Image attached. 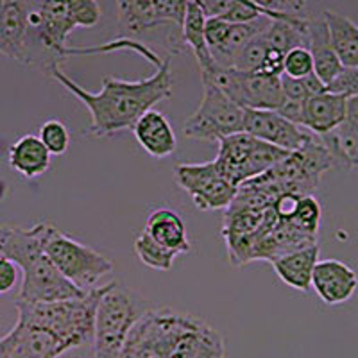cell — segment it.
I'll return each mask as SVG.
<instances>
[{
	"mask_svg": "<svg viewBox=\"0 0 358 358\" xmlns=\"http://www.w3.org/2000/svg\"><path fill=\"white\" fill-rule=\"evenodd\" d=\"M49 76L85 104L92 118L88 133L97 138L133 129L142 115L151 111L158 102L171 99L174 90L171 56L163 57L151 78L142 81H122L108 76L102 79L99 94H92L90 90L78 85L59 65H54L49 70Z\"/></svg>",
	"mask_w": 358,
	"mask_h": 358,
	"instance_id": "cell-1",
	"label": "cell"
},
{
	"mask_svg": "<svg viewBox=\"0 0 358 358\" xmlns=\"http://www.w3.org/2000/svg\"><path fill=\"white\" fill-rule=\"evenodd\" d=\"M222 335L190 313L152 308L136 319L120 358H224Z\"/></svg>",
	"mask_w": 358,
	"mask_h": 358,
	"instance_id": "cell-2",
	"label": "cell"
},
{
	"mask_svg": "<svg viewBox=\"0 0 358 358\" xmlns=\"http://www.w3.org/2000/svg\"><path fill=\"white\" fill-rule=\"evenodd\" d=\"M101 18L97 0H29L24 63L49 72L69 57L66 40L73 29L95 27Z\"/></svg>",
	"mask_w": 358,
	"mask_h": 358,
	"instance_id": "cell-3",
	"label": "cell"
},
{
	"mask_svg": "<svg viewBox=\"0 0 358 358\" xmlns=\"http://www.w3.org/2000/svg\"><path fill=\"white\" fill-rule=\"evenodd\" d=\"M2 257L22 268V287L17 301L50 303L83 297L88 292L70 283L43 249V222L33 228H11Z\"/></svg>",
	"mask_w": 358,
	"mask_h": 358,
	"instance_id": "cell-4",
	"label": "cell"
},
{
	"mask_svg": "<svg viewBox=\"0 0 358 358\" xmlns=\"http://www.w3.org/2000/svg\"><path fill=\"white\" fill-rule=\"evenodd\" d=\"M106 290L108 283L73 299L50 303L17 301L18 321L50 331L65 342L69 350L94 344L97 306Z\"/></svg>",
	"mask_w": 358,
	"mask_h": 358,
	"instance_id": "cell-5",
	"label": "cell"
},
{
	"mask_svg": "<svg viewBox=\"0 0 358 358\" xmlns=\"http://www.w3.org/2000/svg\"><path fill=\"white\" fill-rule=\"evenodd\" d=\"M43 249L57 271L85 292L97 289L99 281L113 273L110 258L47 222H43Z\"/></svg>",
	"mask_w": 358,
	"mask_h": 358,
	"instance_id": "cell-6",
	"label": "cell"
},
{
	"mask_svg": "<svg viewBox=\"0 0 358 358\" xmlns=\"http://www.w3.org/2000/svg\"><path fill=\"white\" fill-rule=\"evenodd\" d=\"M142 313L133 294L110 281L95 315L94 358H120L127 335Z\"/></svg>",
	"mask_w": 358,
	"mask_h": 358,
	"instance_id": "cell-7",
	"label": "cell"
},
{
	"mask_svg": "<svg viewBox=\"0 0 358 358\" xmlns=\"http://www.w3.org/2000/svg\"><path fill=\"white\" fill-rule=\"evenodd\" d=\"M203 81V99L190 117L185 120L183 133L187 138L201 142H220L226 136L244 131L245 110L231 101L210 78Z\"/></svg>",
	"mask_w": 358,
	"mask_h": 358,
	"instance_id": "cell-8",
	"label": "cell"
},
{
	"mask_svg": "<svg viewBox=\"0 0 358 358\" xmlns=\"http://www.w3.org/2000/svg\"><path fill=\"white\" fill-rule=\"evenodd\" d=\"M201 78L213 79L224 94L244 110L278 111L285 102L281 76L248 73L219 66L215 73H201Z\"/></svg>",
	"mask_w": 358,
	"mask_h": 358,
	"instance_id": "cell-9",
	"label": "cell"
},
{
	"mask_svg": "<svg viewBox=\"0 0 358 358\" xmlns=\"http://www.w3.org/2000/svg\"><path fill=\"white\" fill-rule=\"evenodd\" d=\"M174 178L203 212L229 208L238 194V188L219 174L213 162L181 163L174 169Z\"/></svg>",
	"mask_w": 358,
	"mask_h": 358,
	"instance_id": "cell-10",
	"label": "cell"
},
{
	"mask_svg": "<svg viewBox=\"0 0 358 358\" xmlns=\"http://www.w3.org/2000/svg\"><path fill=\"white\" fill-rule=\"evenodd\" d=\"M271 18H258L249 24H231L220 18H206V43L213 62L220 69H233L235 59L249 40L264 33Z\"/></svg>",
	"mask_w": 358,
	"mask_h": 358,
	"instance_id": "cell-11",
	"label": "cell"
},
{
	"mask_svg": "<svg viewBox=\"0 0 358 358\" xmlns=\"http://www.w3.org/2000/svg\"><path fill=\"white\" fill-rule=\"evenodd\" d=\"M244 131L262 142H267L289 152L299 151L313 138V133H310L303 126L290 122L289 118L278 111L245 110Z\"/></svg>",
	"mask_w": 358,
	"mask_h": 358,
	"instance_id": "cell-12",
	"label": "cell"
},
{
	"mask_svg": "<svg viewBox=\"0 0 358 358\" xmlns=\"http://www.w3.org/2000/svg\"><path fill=\"white\" fill-rule=\"evenodd\" d=\"M358 276L350 265L338 260H319L312 276V289L326 305L350 301L357 292Z\"/></svg>",
	"mask_w": 358,
	"mask_h": 358,
	"instance_id": "cell-13",
	"label": "cell"
},
{
	"mask_svg": "<svg viewBox=\"0 0 358 358\" xmlns=\"http://www.w3.org/2000/svg\"><path fill=\"white\" fill-rule=\"evenodd\" d=\"M29 0H6L0 13V54L15 62H25L29 33Z\"/></svg>",
	"mask_w": 358,
	"mask_h": 358,
	"instance_id": "cell-14",
	"label": "cell"
},
{
	"mask_svg": "<svg viewBox=\"0 0 358 358\" xmlns=\"http://www.w3.org/2000/svg\"><path fill=\"white\" fill-rule=\"evenodd\" d=\"M133 134L143 151L152 158H169L178 149V138L169 118L151 110L138 118L133 126Z\"/></svg>",
	"mask_w": 358,
	"mask_h": 358,
	"instance_id": "cell-15",
	"label": "cell"
},
{
	"mask_svg": "<svg viewBox=\"0 0 358 358\" xmlns=\"http://www.w3.org/2000/svg\"><path fill=\"white\" fill-rule=\"evenodd\" d=\"M348 99L342 95L322 92L308 99L303 110V127L310 133L322 136L337 129L346 120Z\"/></svg>",
	"mask_w": 358,
	"mask_h": 358,
	"instance_id": "cell-16",
	"label": "cell"
},
{
	"mask_svg": "<svg viewBox=\"0 0 358 358\" xmlns=\"http://www.w3.org/2000/svg\"><path fill=\"white\" fill-rule=\"evenodd\" d=\"M319 262V244L306 245V248L296 249L287 255L274 258L273 264L274 273L278 274L283 283L299 292H308L312 287L313 268Z\"/></svg>",
	"mask_w": 358,
	"mask_h": 358,
	"instance_id": "cell-17",
	"label": "cell"
},
{
	"mask_svg": "<svg viewBox=\"0 0 358 358\" xmlns=\"http://www.w3.org/2000/svg\"><path fill=\"white\" fill-rule=\"evenodd\" d=\"M308 50L313 57L315 76L328 86L344 66L331 45L328 24L322 15L308 18Z\"/></svg>",
	"mask_w": 358,
	"mask_h": 358,
	"instance_id": "cell-18",
	"label": "cell"
},
{
	"mask_svg": "<svg viewBox=\"0 0 358 358\" xmlns=\"http://www.w3.org/2000/svg\"><path fill=\"white\" fill-rule=\"evenodd\" d=\"M13 353L25 358H57L69 351L65 342L59 341L54 334L17 321L13 326Z\"/></svg>",
	"mask_w": 358,
	"mask_h": 358,
	"instance_id": "cell-19",
	"label": "cell"
},
{
	"mask_svg": "<svg viewBox=\"0 0 358 358\" xmlns=\"http://www.w3.org/2000/svg\"><path fill=\"white\" fill-rule=\"evenodd\" d=\"M50 152L40 136L25 134L9 147V167L25 179H36L50 169Z\"/></svg>",
	"mask_w": 358,
	"mask_h": 358,
	"instance_id": "cell-20",
	"label": "cell"
},
{
	"mask_svg": "<svg viewBox=\"0 0 358 358\" xmlns=\"http://www.w3.org/2000/svg\"><path fill=\"white\" fill-rule=\"evenodd\" d=\"M143 229L167 249H172L179 255L190 252L192 248L187 236V226H185L181 215L176 213L174 210H169V208L155 210L147 219Z\"/></svg>",
	"mask_w": 358,
	"mask_h": 358,
	"instance_id": "cell-21",
	"label": "cell"
},
{
	"mask_svg": "<svg viewBox=\"0 0 358 358\" xmlns=\"http://www.w3.org/2000/svg\"><path fill=\"white\" fill-rule=\"evenodd\" d=\"M322 17L328 24L331 45L342 66L358 69V25L351 18L331 9H326Z\"/></svg>",
	"mask_w": 358,
	"mask_h": 358,
	"instance_id": "cell-22",
	"label": "cell"
},
{
	"mask_svg": "<svg viewBox=\"0 0 358 358\" xmlns=\"http://www.w3.org/2000/svg\"><path fill=\"white\" fill-rule=\"evenodd\" d=\"M204 27H206V17H204L203 9L197 4H192L190 2L187 17H185L183 29H181L183 41L190 47L194 56H196V62L199 65L201 73H215L219 66L213 62L212 52L208 49Z\"/></svg>",
	"mask_w": 358,
	"mask_h": 358,
	"instance_id": "cell-23",
	"label": "cell"
},
{
	"mask_svg": "<svg viewBox=\"0 0 358 358\" xmlns=\"http://www.w3.org/2000/svg\"><path fill=\"white\" fill-rule=\"evenodd\" d=\"M117 6L120 25L127 33L142 34L162 25L156 17L155 0H117Z\"/></svg>",
	"mask_w": 358,
	"mask_h": 358,
	"instance_id": "cell-24",
	"label": "cell"
},
{
	"mask_svg": "<svg viewBox=\"0 0 358 358\" xmlns=\"http://www.w3.org/2000/svg\"><path fill=\"white\" fill-rule=\"evenodd\" d=\"M134 252L145 267L155 268V271H171L176 257L179 255L156 242L145 229L134 241Z\"/></svg>",
	"mask_w": 358,
	"mask_h": 358,
	"instance_id": "cell-25",
	"label": "cell"
},
{
	"mask_svg": "<svg viewBox=\"0 0 358 358\" xmlns=\"http://www.w3.org/2000/svg\"><path fill=\"white\" fill-rule=\"evenodd\" d=\"M287 222L303 235L317 238L319 226H321V204L313 196H301L296 213Z\"/></svg>",
	"mask_w": 358,
	"mask_h": 358,
	"instance_id": "cell-26",
	"label": "cell"
},
{
	"mask_svg": "<svg viewBox=\"0 0 358 358\" xmlns=\"http://www.w3.org/2000/svg\"><path fill=\"white\" fill-rule=\"evenodd\" d=\"M268 49H271V45H268L265 34H257V36L252 38V40H249L248 43L244 45V49L238 52L233 69L248 73H260L262 70H264Z\"/></svg>",
	"mask_w": 358,
	"mask_h": 358,
	"instance_id": "cell-27",
	"label": "cell"
},
{
	"mask_svg": "<svg viewBox=\"0 0 358 358\" xmlns=\"http://www.w3.org/2000/svg\"><path fill=\"white\" fill-rule=\"evenodd\" d=\"M281 88H283L285 101L296 102V104H306V101L312 99L313 95L326 92V85L315 73L303 79H294L281 73Z\"/></svg>",
	"mask_w": 358,
	"mask_h": 358,
	"instance_id": "cell-28",
	"label": "cell"
},
{
	"mask_svg": "<svg viewBox=\"0 0 358 358\" xmlns=\"http://www.w3.org/2000/svg\"><path fill=\"white\" fill-rule=\"evenodd\" d=\"M40 140L43 145L49 149L52 156H62L69 151L70 145V133L69 127L56 118H50L47 122L41 124L40 127Z\"/></svg>",
	"mask_w": 358,
	"mask_h": 358,
	"instance_id": "cell-29",
	"label": "cell"
},
{
	"mask_svg": "<svg viewBox=\"0 0 358 358\" xmlns=\"http://www.w3.org/2000/svg\"><path fill=\"white\" fill-rule=\"evenodd\" d=\"M283 73L294 79L308 78V76L315 73L313 57L308 47H296V49L287 52L285 62H283Z\"/></svg>",
	"mask_w": 358,
	"mask_h": 358,
	"instance_id": "cell-30",
	"label": "cell"
},
{
	"mask_svg": "<svg viewBox=\"0 0 358 358\" xmlns=\"http://www.w3.org/2000/svg\"><path fill=\"white\" fill-rule=\"evenodd\" d=\"M156 17L162 25H172L179 31L183 29L185 17H187L188 0H155Z\"/></svg>",
	"mask_w": 358,
	"mask_h": 358,
	"instance_id": "cell-31",
	"label": "cell"
},
{
	"mask_svg": "<svg viewBox=\"0 0 358 358\" xmlns=\"http://www.w3.org/2000/svg\"><path fill=\"white\" fill-rule=\"evenodd\" d=\"M251 2L280 18V20H285L290 17H301V13L306 8V0H251Z\"/></svg>",
	"mask_w": 358,
	"mask_h": 358,
	"instance_id": "cell-32",
	"label": "cell"
},
{
	"mask_svg": "<svg viewBox=\"0 0 358 358\" xmlns=\"http://www.w3.org/2000/svg\"><path fill=\"white\" fill-rule=\"evenodd\" d=\"M328 92L331 94H337L342 95V97L351 99V97H357L358 95V69H344L338 72L337 78L330 83V85L326 86Z\"/></svg>",
	"mask_w": 358,
	"mask_h": 358,
	"instance_id": "cell-33",
	"label": "cell"
},
{
	"mask_svg": "<svg viewBox=\"0 0 358 358\" xmlns=\"http://www.w3.org/2000/svg\"><path fill=\"white\" fill-rule=\"evenodd\" d=\"M22 268L11 258L0 257V296L9 294L18 283Z\"/></svg>",
	"mask_w": 358,
	"mask_h": 358,
	"instance_id": "cell-34",
	"label": "cell"
},
{
	"mask_svg": "<svg viewBox=\"0 0 358 358\" xmlns=\"http://www.w3.org/2000/svg\"><path fill=\"white\" fill-rule=\"evenodd\" d=\"M57 358H94V346L86 344V346L81 348H73V350H69Z\"/></svg>",
	"mask_w": 358,
	"mask_h": 358,
	"instance_id": "cell-35",
	"label": "cell"
},
{
	"mask_svg": "<svg viewBox=\"0 0 358 358\" xmlns=\"http://www.w3.org/2000/svg\"><path fill=\"white\" fill-rule=\"evenodd\" d=\"M346 122H350L351 126L358 127V95H357V97L348 99Z\"/></svg>",
	"mask_w": 358,
	"mask_h": 358,
	"instance_id": "cell-36",
	"label": "cell"
},
{
	"mask_svg": "<svg viewBox=\"0 0 358 358\" xmlns=\"http://www.w3.org/2000/svg\"><path fill=\"white\" fill-rule=\"evenodd\" d=\"M13 353V335L9 331L8 335L0 338V358H9Z\"/></svg>",
	"mask_w": 358,
	"mask_h": 358,
	"instance_id": "cell-37",
	"label": "cell"
},
{
	"mask_svg": "<svg viewBox=\"0 0 358 358\" xmlns=\"http://www.w3.org/2000/svg\"><path fill=\"white\" fill-rule=\"evenodd\" d=\"M4 2L6 0H0V13H2V8H4Z\"/></svg>",
	"mask_w": 358,
	"mask_h": 358,
	"instance_id": "cell-38",
	"label": "cell"
},
{
	"mask_svg": "<svg viewBox=\"0 0 358 358\" xmlns=\"http://www.w3.org/2000/svg\"><path fill=\"white\" fill-rule=\"evenodd\" d=\"M357 167H358V162H357Z\"/></svg>",
	"mask_w": 358,
	"mask_h": 358,
	"instance_id": "cell-39",
	"label": "cell"
}]
</instances>
